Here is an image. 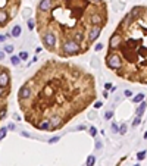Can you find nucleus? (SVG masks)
I'll return each mask as SVG.
<instances>
[{
    "label": "nucleus",
    "mask_w": 147,
    "mask_h": 166,
    "mask_svg": "<svg viewBox=\"0 0 147 166\" xmlns=\"http://www.w3.org/2000/svg\"><path fill=\"white\" fill-rule=\"evenodd\" d=\"M96 79L82 66L46 60L18 90V104L27 123L54 132L94 103Z\"/></svg>",
    "instance_id": "obj_1"
},
{
    "label": "nucleus",
    "mask_w": 147,
    "mask_h": 166,
    "mask_svg": "<svg viewBox=\"0 0 147 166\" xmlns=\"http://www.w3.org/2000/svg\"><path fill=\"white\" fill-rule=\"evenodd\" d=\"M35 29L43 49L60 59L87 53L93 43L90 32L104 27L107 9L104 2L94 0H51L47 12H35Z\"/></svg>",
    "instance_id": "obj_2"
},
{
    "label": "nucleus",
    "mask_w": 147,
    "mask_h": 166,
    "mask_svg": "<svg viewBox=\"0 0 147 166\" xmlns=\"http://www.w3.org/2000/svg\"><path fill=\"white\" fill-rule=\"evenodd\" d=\"M144 12V7H132L110 35L107 47V53L121 59L116 75L140 82H147V18Z\"/></svg>",
    "instance_id": "obj_3"
},
{
    "label": "nucleus",
    "mask_w": 147,
    "mask_h": 166,
    "mask_svg": "<svg viewBox=\"0 0 147 166\" xmlns=\"http://www.w3.org/2000/svg\"><path fill=\"white\" fill-rule=\"evenodd\" d=\"M22 0H0V28L9 25L18 15Z\"/></svg>",
    "instance_id": "obj_4"
},
{
    "label": "nucleus",
    "mask_w": 147,
    "mask_h": 166,
    "mask_svg": "<svg viewBox=\"0 0 147 166\" xmlns=\"http://www.w3.org/2000/svg\"><path fill=\"white\" fill-rule=\"evenodd\" d=\"M2 66V65H0ZM10 96V88L0 87V121H3L7 115V101Z\"/></svg>",
    "instance_id": "obj_5"
},
{
    "label": "nucleus",
    "mask_w": 147,
    "mask_h": 166,
    "mask_svg": "<svg viewBox=\"0 0 147 166\" xmlns=\"http://www.w3.org/2000/svg\"><path fill=\"white\" fill-rule=\"evenodd\" d=\"M21 27L19 25H13V28H12V31H10V35L12 37H19L21 35Z\"/></svg>",
    "instance_id": "obj_6"
},
{
    "label": "nucleus",
    "mask_w": 147,
    "mask_h": 166,
    "mask_svg": "<svg viewBox=\"0 0 147 166\" xmlns=\"http://www.w3.org/2000/svg\"><path fill=\"white\" fill-rule=\"evenodd\" d=\"M144 110H146V103L144 101H141V104L137 107V116H143V113H144Z\"/></svg>",
    "instance_id": "obj_7"
},
{
    "label": "nucleus",
    "mask_w": 147,
    "mask_h": 166,
    "mask_svg": "<svg viewBox=\"0 0 147 166\" xmlns=\"http://www.w3.org/2000/svg\"><path fill=\"white\" fill-rule=\"evenodd\" d=\"M94 163H96V157H94L93 154H90V156L87 157V162H85V166H94Z\"/></svg>",
    "instance_id": "obj_8"
},
{
    "label": "nucleus",
    "mask_w": 147,
    "mask_h": 166,
    "mask_svg": "<svg viewBox=\"0 0 147 166\" xmlns=\"http://www.w3.org/2000/svg\"><path fill=\"white\" fill-rule=\"evenodd\" d=\"M10 62H12V65L18 66L21 63V59H19V56H10Z\"/></svg>",
    "instance_id": "obj_9"
},
{
    "label": "nucleus",
    "mask_w": 147,
    "mask_h": 166,
    "mask_svg": "<svg viewBox=\"0 0 147 166\" xmlns=\"http://www.w3.org/2000/svg\"><path fill=\"white\" fill-rule=\"evenodd\" d=\"M143 100H144V94H143V93L137 94V96H135V97L132 99V101H134V103H141Z\"/></svg>",
    "instance_id": "obj_10"
},
{
    "label": "nucleus",
    "mask_w": 147,
    "mask_h": 166,
    "mask_svg": "<svg viewBox=\"0 0 147 166\" xmlns=\"http://www.w3.org/2000/svg\"><path fill=\"white\" fill-rule=\"evenodd\" d=\"M7 134V128H0V141H2Z\"/></svg>",
    "instance_id": "obj_11"
},
{
    "label": "nucleus",
    "mask_w": 147,
    "mask_h": 166,
    "mask_svg": "<svg viewBox=\"0 0 147 166\" xmlns=\"http://www.w3.org/2000/svg\"><path fill=\"white\" fill-rule=\"evenodd\" d=\"M13 50H15V47H13L12 44L5 46V53H13Z\"/></svg>",
    "instance_id": "obj_12"
},
{
    "label": "nucleus",
    "mask_w": 147,
    "mask_h": 166,
    "mask_svg": "<svg viewBox=\"0 0 147 166\" xmlns=\"http://www.w3.org/2000/svg\"><path fill=\"white\" fill-rule=\"evenodd\" d=\"M19 59H21V60H27V59H28V53H27V51H21V53H19Z\"/></svg>",
    "instance_id": "obj_13"
},
{
    "label": "nucleus",
    "mask_w": 147,
    "mask_h": 166,
    "mask_svg": "<svg viewBox=\"0 0 147 166\" xmlns=\"http://www.w3.org/2000/svg\"><path fill=\"white\" fill-rule=\"evenodd\" d=\"M126 130H128V126H126L125 123H122V125H121V128H119V134H125V132H126Z\"/></svg>",
    "instance_id": "obj_14"
},
{
    "label": "nucleus",
    "mask_w": 147,
    "mask_h": 166,
    "mask_svg": "<svg viewBox=\"0 0 147 166\" xmlns=\"http://www.w3.org/2000/svg\"><path fill=\"white\" fill-rule=\"evenodd\" d=\"M28 28H29V29H34V28H35V21H34V19H29V21H28Z\"/></svg>",
    "instance_id": "obj_15"
},
{
    "label": "nucleus",
    "mask_w": 147,
    "mask_h": 166,
    "mask_svg": "<svg viewBox=\"0 0 147 166\" xmlns=\"http://www.w3.org/2000/svg\"><path fill=\"white\" fill-rule=\"evenodd\" d=\"M140 122H141V118H140V116H137V118L134 119V122H132V126H134V128H135V126H138V125H140Z\"/></svg>",
    "instance_id": "obj_16"
},
{
    "label": "nucleus",
    "mask_w": 147,
    "mask_h": 166,
    "mask_svg": "<svg viewBox=\"0 0 147 166\" xmlns=\"http://www.w3.org/2000/svg\"><path fill=\"white\" fill-rule=\"evenodd\" d=\"M112 116H113V112H112V110H107V112L104 113V119H110Z\"/></svg>",
    "instance_id": "obj_17"
},
{
    "label": "nucleus",
    "mask_w": 147,
    "mask_h": 166,
    "mask_svg": "<svg viewBox=\"0 0 147 166\" xmlns=\"http://www.w3.org/2000/svg\"><path fill=\"white\" fill-rule=\"evenodd\" d=\"M144 157H146V152H140V153L137 154V159H138V160H143Z\"/></svg>",
    "instance_id": "obj_18"
},
{
    "label": "nucleus",
    "mask_w": 147,
    "mask_h": 166,
    "mask_svg": "<svg viewBox=\"0 0 147 166\" xmlns=\"http://www.w3.org/2000/svg\"><path fill=\"white\" fill-rule=\"evenodd\" d=\"M90 134L93 135V137H94V135H97V130H96L94 126H91V128H90Z\"/></svg>",
    "instance_id": "obj_19"
},
{
    "label": "nucleus",
    "mask_w": 147,
    "mask_h": 166,
    "mask_svg": "<svg viewBox=\"0 0 147 166\" xmlns=\"http://www.w3.org/2000/svg\"><path fill=\"white\" fill-rule=\"evenodd\" d=\"M102 49H103V44H100V43H99V44H96V46H94V50H96V51H100V50H102Z\"/></svg>",
    "instance_id": "obj_20"
},
{
    "label": "nucleus",
    "mask_w": 147,
    "mask_h": 166,
    "mask_svg": "<svg viewBox=\"0 0 147 166\" xmlns=\"http://www.w3.org/2000/svg\"><path fill=\"white\" fill-rule=\"evenodd\" d=\"M56 141H59V137H53L51 140H49V143H50V144H54Z\"/></svg>",
    "instance_id": "obj_21"
},
{
    "label": "nucleus",
    "mask_w": 147,
    "mask_h": 166,
    "mask_svg": "<svg viewBox=\"0 0 147 166\" xmlns=\"http://www.w3.org/2000/svg\"><path fill=\"white\" fill-rule=\"evenodd\" d=\"M118 130H119L118 125H116V123H112V131H113V132H118Z\"/></svg>",
    "instance_id": "obj_22"
},
{
    "label": "nucleus",
    "mask_w": 147,
    "mask_h": 166,
    "mask_svg": "<svg viewBox=\"0 0 147 166\" xmlns=\"http://www.w3.org/2000/svg\"><path fill=\"white\" fill-rule=\"evenodd\" d=\"M125 96H126V97H131V96H132V91H131V90H125Z\"/></svg>",
    "instance_id": "obj_23"
},
{
    "label": "nucleus",
    "mask_w": 147,
    "mask_h": 166,
    "mask_svg": "<svg viewBox=\"0 0 147 166\" xmlns=\"http://www.w3.org/2000/svg\"><path fill=\"white\" fill-rule=\"evenodd\" d=\"M110 88H112V84H110V82H106V84H104V90H110Z\"/></svg>",
    "instance_id": "obj_24"
},
{
    "label": "nucleus",
    "mask_w": 147,
    "mask_h": 166,
    "mask_svg": "<svg viewBox=\"0 0 147 166\" xmlns=\"http://www.w3.org/2000/svg\"><path fill=\"white\" fill-rule=\"evenodd\" d=\"M94 107H96V109L102 107V101H94Z\"/></svg>",
    "instance_id": "obj_25"
},
{
    "label": "nucleus",
    "mask_w": 147,
    "mask_h": 166,
    "mask_svg": "<svg viewBox=\"0 0 147 166\" xmlns=\"http://www.w3.org/2000/svg\"><path fill=\"white\" fill-rule=\"evenodd\" d=\"M5 59V51H2V50H0V62H2Z\"/></svg>",
    "instance_id": "obj_26"
},
{
    "label": "nucleus",
    "mask_w": 147,
    "mask_h": 166,
    "mask_svg": "<svg viewBox=\"0 0 147 166\" xmlns=\"http://www.w3.org/2000/svg\"><path fill=\"white\" fill-rule=\"evenodd\" d=\"M7 130H12V131H13V130H15V125H13V123H9V126H7Z\"/></svg>",
    "instance_id": "obj_27"
},
{
    "label": "nucleus",
    "mask_w": 147,
    "mask_h": 166,
    "mask_svg": "<svg viewBox=\"0 0 147 166\" xmlns=\"http://www.w3.org/2000/svg\"><path fill=\"white\" fill-rule=\"evenodd\" d=\"M6 40V35H0V43H3Z\"/></svg>",
    "instance_id": "obj_28"
},
{
    "label": "nucleus",
    "mask_w": 147,
    "mask_h": 166,
    "mask_svg": "<svg viewBox=\"0 0 147 166\" xmlns=\"http://www.w3.org/2000/svg\"><path fill=\"white\" fill-rule=\"evenodd\" d=\"M41 50H43V47H38V49H35V53H40Z\"/></svg>",
    "instance_id": "obj_29"
},
{
    "label": "nucleus",
    "mask_w": 147,
    "mask_h": 166,
    "mask_svg": "<svg viewBox=\"0 0 147 166\" xmlns=\"http://www.w3.org/2000/svg\"><path fill=\"white\" fill-rule=\"evenodd\" d=\"M94 2H97V3H100V2H103V0H94Z\"/></svg>",
    "instance_id": "obj_30"
},
{
    "label": "nucleus",
    "mask_w": 147,
    "mask_h": 166,
    "mask_svg": "<svg viewBox=\"0 0 147 166\" xmlns=\"http://www.w3.org/2000/svg\"><path fill=\"white\" fill-rule=\"evenodd\" d=\"M144 138H147V131H146V134H144Z\"/></svg>",
    "instance_id": "obj_31"
},
{
    "label": "nucleus",
    "mask_w": 147,
    "mask_h": 166,
    "mask_svg": "<svg viewBox=\"0 0 147 166\" xmlns=\"http://www.w3.org/2000/svg\"><path fill=\"white\" fill-rule=\"evenodd\" d=\"M134 166H140V165H134Z\"/></svg>",
    "instance_id": "obj_32"
}]
</instances>
